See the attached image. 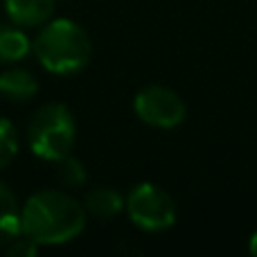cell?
<instances>
[{
  "instance_id": "11",
  "label": "cell",
  "mask_w": 257,
  "mask_h": 257,
  "mask_svg": "<svg viewBox=\"0 0 257 257\" xmlns=\"http://www.w3.org/2000/svg\"><path fill=\"white\" fill-rule=\"evenodd\" d=\"M54 165H57V169H54V174H57V181L61 183L66 190H75V187H81V185L86 183V178H88L84 163H81L79 158H75L72 154H68V156H63V158H59Z\"/></svg>"
},
{
  "instance_id": "8",
  "label": "cell",
  "mask_w": 257,
  "mask_h": 257,
  "mask_svg": "<svg viewBox=\"0 0 257 257\" xmlns=\"http://www.w3.org/2000/svg\"><path fill=\"white\" fill-rule=\"evenodd\" d=\"M32 52V41L16 23H0V63L14 66Z\"/></svg>"
},
{
  "instance_id": "2",
  "label": "cell",
  "mask_w": 257,
  "mask_h": 257,
  "mask_svg": "<svg viewBox=\"0 0 257 257\" xmlns=\"http://www.w3.org/2000/svg\"><path fill=\"white\" fill-rule=\"evenodd\" d=\"M32 52L52 75H77L93 59V41L79 23L70 18H50L39 27Z\"/></svg>"
},
{
  "instance_id": "9",
  "label": "cell",
  "mask_w": 257,
  "mask_h": 257,
  "mask_svg": "<svg viewBox=\"0 0 257 257\" xmlns=\"http://www.w3.org/2000/svg\"><path fill=\"white\" fill-rule=\"evenodd\" d=\"M21 232V203L16 194L0 181V248Z\"/></svg>"
},
{
  "instance_id": "7",
  "label": "cell",
  "mask_w": 257,
  "mask_h": 257,
  "mask_svg": "<svg viewBox=\"0 0 257 257\" xmlns=\"http://www.w3.org/2000/svg\"><path fill=\"white\" fill-rule=\"evenodd\" d=\"M39 93V79L25 68H7L0 72V95L9 102H30Z\"/></svg>"
},
{
  "instance_id": "3",
  "label": "cell",
  "mask_w": 257,
  "mask_h": 257,
  "mask_svg": "<svg viewBox=\"0 0 257 257\" xmlns=\"http://www.w3.org/2000/svg\"><path fill=\"white\" fill-rule=\"evenodd\" d=\"M77 140V122L70 108L61 102H48L32 115L27 124V145L32 154L57 163L72 154Z\"/></svg>"
},
{
  "instance_id": "6",
  "label": "cell",
  "mask_w": 257,
  "mask_h": 257,
  "mask_svg": "<svg viewBox=\"0 0 257 257\" xmlns=\"http://www.w3.org/2000/svg\"><path fill=\"white\" fill-rule=\"evenodd\" d=\"M57 0H5V12L9 21L25 27H41L54 18Z\"/></svg>"
},
{
  "instance_id": "12",
  "label": "cell",
  "mask_w": 257,
  "mask_h": 257,
  "mask_svg": "<svg viewBox=\"0 0 257 257\" xmlns=\"http://www.w3.org/2000/svg\"><path fill=\"white\" fill-rule=\"evenodd\" d=\"M18 149H21V140H18L16 126L7 117H0V169L9 167L14 163Z\"/></svg>"
},
{
  "instance_id": "13",
  "label": "cell",
  "mask_w": 257,
  "mask_h": 257,
  "mask_svg": "<svg viewBox=\"0 0 257 257\" xmlns=\"http://www.w3.org/2000/svg\"><path fill=\"white\" fill-rule=\"evenodd\" d=\"M39 248L41 246L36 244L32 237H27L25 232H18V235L5 246L7 255H12V257H32V255L39 253Z\"/></svg>"
},
{
  "instance_id": "14",
  "label": "cell",
  "mask_w": 257,
  "mask_h": 257,
  "mask_svg": "<svg viewBox=\"0 0 257 257\" xmlns=\"http://www.w3.org/2000/svg\"><path fill=\"white\" fill-rule=\"evenodd\" d=\"M248 250H250V255H255V257H257V232H253V237H250V241H248Z\"/></svg>"
},
{
  "instance_id": "4",
  "label": "cell",
  "mask_w": 257,
  "mask_h": 257,
  "mask_svg": "<svg viewBox=\"0 0 257 257\" xmlns=\"http://www.w3.org/2000/svg\"><path fill=\"white\" fill-rule=\"evenodd\" d=\"M124 210L133 226L145 232H163L176 221V203L156 183H138L124 196Z\"/></svg>"
},
{
  "instance_id": "10",
  "label": "cell",
  "mask_w": 257,
  "mask_h": 257,
  "mask_svg": "<svg viewBox=\"0 0 257 257\" xmlns=\"http://www.w3.org/2000/svg\"><path fill=\"white\" fill-rule=\"evenodd\" d=\"M84 208L97 219H111L124 210V196L113 187H93L86 194Z\"/></svg>"
},
{
  "instance_id": "1",
  "label": "cell",
  "mask_w": 257,
  "mask_h": 257,
  "mask_svg": "<svg viewBox=\"0 0 257 257\" xmlns=\"http://www.w3.org/2000/svg\"><path fill=\"white\" fill-rule=\"evenodd\" d=\"M84 203L63 190L34 192L21 208V232L39 246H61L77 239L86 228Z\"/></svg>"
},
{
  "instance_id": "5",
  "label": "cell",
  "mask_w": 257,
  "mask_h": 257,
  "mask_svg": "<svg viewBox=\"0 0 257 257\" xmlns=\"http://www.w3.org/2000/svg\"><path fill=\"white\" fill-rule=\"evenodd\" d=\"M133 111L145 124L154 128H176L185 120L187 106L176 90L160 84H151L138 90Z\"/></svg>"
}]
</instances>
